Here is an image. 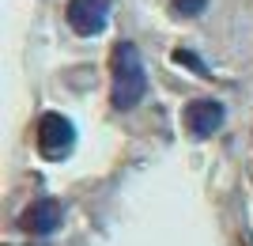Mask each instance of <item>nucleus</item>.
Instances as JSON below:
<instances>
[{
  "label": "nucleus",
  "mask_w": 253,
  "mask_h": 246,
  "mask_svg": "<svg viewBox=\"0 0 253 246\" xmlns=\"http://www.w3.org/2000/svg\"><path fill=\"white\" fill-rule=\"evenodd\" d=\"M201 8H204V0H174L178 15H201Z\"/></svg>",
  "instance_id": "423d86ee"
},
{
  "label": "nucleus",
  "mask_w": 253,
  "mask_h": 246,
  "mask_svg": "<svg viewBox=\"0 0 253 246\" xmlns=\"http://www.w3.org/2000/svg\"><path fill=\"white\" fill-rule=\"evenodd\" d=\"M57 224H61V204L57 201H38L23 212V227H27L31 235H53Z\"/></svg>",
  "instance_id": "39448f33"
},
{
  "label": "nucleus",
  "mask_w": 253,
  "mask_h": 246,
  "mask_svg": "<svg viewBox=\"0 0 253 246\" xmlns=\"http://www.w3.org/2000/svg\"><path fill=\"white\" fill-rule=\"evenodd\" d=\"M114 84H110V102L117 110H132L148 91V72H144V61H140V49L132 42H117L114 46Z\"/></svg>",
  "instance_id": "f257e3e1"
},
{
  "label": "nucleus",
  "mask_w": 253,
  "mask_h": 246,
  "mask_svg": "<svg viewBox=\"0 0 253 246\" xmlns=\"http://www.w3.org/2000/svg\"><path fill=\"white\" fill-rule=\"evenodd\" d=\"M223 118H227V110H223V102H215V98H193L189 106H185V114H181L185 133L197 137V140L211 137V133L223 125Z\"/></svg>",
  "instance_id": "7ed1b4c3"
},
{
  "label": "nucleus",
  "mask_w": 253,
  "mask_h": 246,
  "mask_svg": "<svg viewBox=\"0 0 253 246\" xmlns=\"http://www.w3.org/2000/svg\"><path fill=\"white\" fill-rule=\"evenodd\" d=\"M76 144V129L72 121L64 118V114H42L38 118V151H42L45 159H64Z\"/></svg>",
  "instance_id": "f03ea898"
},
{
  "label": "nucleus",
  "mask_w": 253,
  "mask_h": 246,
  "mask_svg": "<svg viewBox=\"0 0 253 246\" xmlns=\"http://www.w3.org/2000/svg\"><path fill=\"white\" fill-rule=\"evenodd\" d=\"M106 11H110V0H68L64 15H68V27L76 34L91 38L106 27Z\"/></svg>",
  "instance_id": "20e7f679"
}]
</instances>
